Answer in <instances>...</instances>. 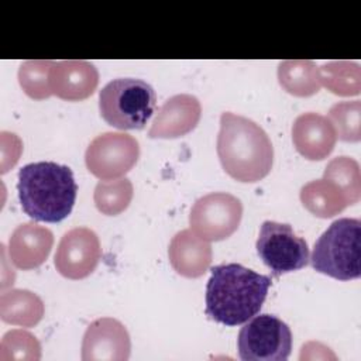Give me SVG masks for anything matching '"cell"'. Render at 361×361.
Instances as JSON below:
<instances>
[{
  "mask_svg": "<svg viewBox=\"0 0 361 361\" xmlns=\"http://www.w3.org/2000/svg\"><path fill=\"white\" fill-rule=\"evenodd\" d=\"M269 286V276L241 264L216 265L206 285V314L226 326L244 324L259 313Z\"/></svg>",
  "mask_w": 361,
  "mask_h": 361,
  "instance_id": "6da1fadb",
  "label": "cell"
},
{
  "mask_svg": "<svg viewBox=\"0 0 361 361\" xmlns=\"http://www.w3.org/2000/svg\"><path fill=\"white\" fill-rule=\"evenodd\" d=\"M217 155L233 179L250 183L265 178L274 162L268 134L255 121L230 111L220 116Z\"/></svg>",
  "mask_w": 361,
  "mask_h": 361,
  "instance_id": "7a4b0ae2",
  "label": "cell"
},
{
  "mask_svg": "<svg viewBox=\"0 0 361 361\" xmlns=\"http://www.w3.org/2000/svg\"><path fill=\"white\" fill-rule=\"evenodd\" d=\"M17 190L23 210L32 220L58 223L71 214L78 185L69 166L42 161L18 171Z\"/></svg>",
  "mask_w": 361,
  "mask_h": 361,
  "instance_id": "3957f363",
  "label": "cell"
},
{
  "mask_svg": "<svg viewBox=\"0 0 361 361\" xmlns=\"http://www.w3.org/2000/svg\"><path fill=\"white\" fill-rule=\"evenodd\" d=\"M360 241L358 219L343 217L333 221L314 243L312 258H309L313 269L338 281L360 278Z\"/></svg>",
  "mask_w": 361,
  "mask_h": 361,
  "instance_id": "277c9868",
  "label": "cell"
},
{
  "mask_svg": "<svg viewBox=\"0 0 361 361\" xmlns=\"http://www.w3.org/2000/svg\"><path fill=\"white\" fill-rule=\"evenodd\" d=\"M155 104V90L141 79L118 78L109 82L99 93L100 116L118 130L144 128Z\"/></svg>",
  "mask_w": 361,
  "mask_h": 361,
  "instance_id": "5b68a950",
  "label": "cell"
},
{
  "mask_svg": "<svg viewBox=\"0 0 361 361\" xmlns=\"http://www.w3.org/2000/svg\"><path fill=\"white\" fill-rule=\"evenodd\" d=\"M237 348L243 361H286L292 350V333L279 317L255 314L241 327Z\"/></svg>",
  "mask_w": 361,
  "mask_h": 361,
  "instance_id": "8992f818",
  "label": "cell"
},
{
  "mask_svg": "<svg viewBox=\"0 0 361 361\" xmlns=\"http://www.w3.org/2000/svg\"><path fill=\"white\" fill-rule=\"evenodd\" d=\"M255 247L259 258L275 276L302 269L309 264L307 243L286 223L264 221Z\"/></svg>",
  "mask_w": 361,
  "mask_h": 361,
  "instance_id": "52a82bcc",
  "label": "cell"
},
{
  "mask_svg": "<svg viewBox=\"0 0 361 361\" xmlns=\"http://www.w3.org/2000/svg\"><path fill=\"white\" fill-rule=\"evenodd\" d=\"M243 204L226 192H213L199 197L189 214L190 230L206 241L228 238L240 226Z\"/></svg>",
  "mask_w": 361,
  "mask_h": 361,
  "instance_id": "ba28073f",
  "label": "cell"
},
{
  "mask_svg": "<svg viewBox=\"0 0 361 361\" xmlns=\"http://www.w3.org/2000/svg\"><path fill=\"white\" fill-rule=\"evenodd\" d=\"M138 141L126 133H103L92 140L85 162L92 175L100 180L124 176L138 161Z\"/></svg>",
  "mask_w": 361,
  "mask_h": 361,
  "instance_id": "9c48e42d",
  "label": "cell"
},
{
  "mask_svg": "<svg viewBox=\"0 0 361 361\" xmlns=\"http://www.w3.org/2000/svg\"><path fill=\"white\" fill-rule=\"evenodd\" d=\"M100 257L102 248L97 234L87 227H75L62 235L54 262L62 276L83 279L96 269Z\"/></svg>",
  "mask_w": 361,
  "mask_h": 361,
  "instance_id": "30bf717a",
  "label": "cell"
},
{
  "mask_svg": "<svg viewBox=\"0 0 361 361\" xmlns=\"http://www.w3.org/2000/svg\"><path fill=\"white\" fill-rule=\"evenodd\" d=\"M131 340L121 322L100 317L92 322L82 340L83 361H126L130 358Z\"/></svg>",
  "mask_w": 361,
  "mask_h": 361,
  "instance_id": "8fae6325",
  "label": "cell"
},
{
  "mask_svg": "<svg viewBox=\"0 0 361 361\" xmlns=\"http://www.w3.org/2000/svg\"><path fill=\"white\" fill-rule=\"evenodd\" d=\"M202 116V106L192 94H175L158 110L148 131L151 138L183 137L197 126Z\"/></svg>",
  "mask_w": 361,
  "mask_h": 361,
  "instance_id": "7c38bea8",
  "label": "cell"
},
{
  "mask_svg": "<svg viewBox=\"0 0 361 361\" xmlns=\"http://www.w3.org/2000/svg\"><path fill=\"white\" fill-rule=\"evenodd\" d=\"M99 83L96 66L87 61L68 59L54 62L49 73L52 94L62 100L79 102L92 96Z\"/></svg>",
  "mask_w": 361,
  "mask_h": 361,
  "instance_id": "4fadbf2b",
  "label": "cell"
},
{
  "mask_svg": "<svg viewBox=\"0 0 361 361\" xmlns=\"http://www.w3.org/2000/svg\"><path fill=\"white\" fill-rule=\"evenodd\" d=\"M292 141L302 157L322 161L334 149L337 135L326 116L309 111L298 116L293 121Z\"/></svg>",
  "mask_w": 361,
  "mask_h": 361,
  "instance_id": "5bb4252c",
  "label": "cell"
},
{
  "mask_svg": "<svg viewBox=\"0 0 361 361\" xmlns=\"http://www.w3.org/2000/svg\"><path fill=\"white\" fill-rule=\"evenodd\" d=\"M52 245L54 234L49 228L35 223L20 224L8 240L10 261L18 269H34L48 258Z\"/></svg>",
  "mask_w": 361,
  "mask_h": 361,
  "instance_id": "9a60e30c",
  "label": "cell"
},
{
  "mask_svg": "<svg viewBox=\"0 0 361 361\" xmlns=\"http://www.w3.org/2000/svg\"><path fill=\"white\" fill-rule=\"evenodd\" d=\"M172 268L185 278H199L210 267L212 247L192 230L178 231L168 248Z\"/></svg>",
  "mask_w": 361,
  "mask_h": 361,
  "instance_id": "2e32d148",
  "label": "cell"
},
{
  "mask_svg": "<svg viewBox=\"0 0 361 361\" xmlns=\"http://www.w3.org/2000/svg\"><path fill=\"white\" fill-rule=\"evenodd\" d=\"M300 202L312 214L322 219L333 217L351 204L343 189L324 178L306 183L300 189Z\"/></svg>",
  "mask_w": 361,
  "mask_h": 361,
  "instance_id": "e0dca14e",
  "label": "cell"
},
{
  "mask_svg": "<svg viewBox=\"0 0 361 361\" xmlns=\"http://www.w3.org/2000/svg\"><path fill=\"white\" fill-rule=\"evenodd\" d=\"M0 316L6 323L32 327L44 316V303L27 289L4 290L0 295Z\"/></svg>",
  "mask_w": 361,
  "mask_h": 361,
  "instance_id": "ac0fdd59",
  "label": "cell"
},
{
  "mask_svg": "<svg viewBox=\"0 0 361 361\" xmlns=\"http://www.w3.org/2000/svg\"><path fill=\"white\" fill-rule=\"evenodd\" d=\"M278 80L283 90L298 97L316 94L320 87L319 66L313 61L289 59L278 65Z\"/></svg>",
  "mask_w": 361,
  "mask_h": 361,
  "instance_id": "d6986e66",
  "label": "cell"
},
{
  "mask_svg": "<svg viewBox=\"0 0 361 361\" xmlns=\"http://www.w3.org/2000/svg\"><path fill=\"white\" fill-rule=\"evenodd\" d=\"M320 83L338 96H357L361 90V69L355 62L331 61L319 68Z\"/></svg>",
  "mask_w": 361,
  "mask_h": 361,
  "instance_id": "ffe728a7",
  "label": "cell"
},
{
  "mask_svg": "<svg viewBox=\"0 0 361 361\" xmlns=\"http://www.w3.org/2000/svg\"><path fill=\"white\" fill-rule=\"evenodd\" d=\"M94 204L106 216L124 212L133 199V183L127 178L100 180L94 188Z\"/></svg>",
  "mask_w": 361,
  "mask_h": 361,
  "instance_id": "44dd1931",
  "label": "cell"
},
{
  "mask_svg": "<svg viewBox=\"0 0 361 361\" xmlns=\"http://www.w3.org/2000/svg\"><path fill=\"white\" fill-rule=\"evenodd\" d=\"M324 179L334 182L347 195L351 204L357 203L361 196L360 165L350 157L333 158L323 173Z\"/></svg>",
  "mask_w": 361,
  "mask_h": 361,
  "instance_id": "7402d4cb",
  "label": "cell"
},
{
  "mask_svg": "<svg viewBox=\"0 0 361 361\" xmlns=\"http://www.w3.org/2000/svg\"><path fill=\"white\" fill-rule=\"evenodd\" d=\"M55 61H25L18 69V82L27 96L44 100L52 96L49 73Z\"/></svg>",
  "mask_w": 361,
  "mask_h": 361,
  "instance_id": "603a6c76",
  "label": "cell"
},
{
  "mask_svg": "<svg viewBox=\"0 0 361 361\" xmlns=\"http://www.w3.org/2000/svg\"><path fill=\"white\" fill-rule=\"evenodd\" d=\"M337 138L341 141L357 142L361 138L360 123H361V102H340L331 106L327 114Z\"/></svg>",
  "mask_w": 361,
  "mask_h": 361,
  "instance_id": "cb8c5ba5",
  "label": "cell"
},
{
  "mask_svg": "<svg viewBox=\"0 0 361 361\" xmlns=\"http://www.w3.org/2000/svg\"><path fill=\"white\" fill-rule=\"evenodd\" d=\"M1 360H39L41 345L34 334L25 330H10L1 338Z\"/></svg>",
  "mask_w": 361,
  "mask_h": 361,
  "instance_id": "d4e9b609",
  "label": "cell"
}]
</instances>
